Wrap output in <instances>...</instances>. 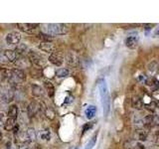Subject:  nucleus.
Here are the masks:
<instances>
[{
  "label": "nucleus",
  "mask_w": 159,
  "mask_h": 149,
  "mask_svg": "<svg viewBox=\"0 0 159 149\" xmlns=\"http://www.w3.org/2000/svg\"><path fill=\"white\" fill-rule=\"evenodd\" d=\"M98 89H99V96L102 98V104L104 115H107L111 108V99H109V93L107 88V84L106 79H102L98 84Z\"/></svg>",
  "instance_id": "obj_1"
},
{
  "label": "nucleus",
  "mask_w": 159,
  "mask_h": 149,
  "mask_svg": "<svg viewBox=\"0 0 159 149\" xmlns=\"http://www.w3.org/2000/svg\"><path fill=\"white\" fill-rule=\"evenodd\" d=\"M42 27L43 33L51 37L57 35H66L69 32V28L65 24H43Z\"/></svg>",
  "instance_id": "obj_2"
},
{
  "label": "nucleus",
  "mask_w": 159,
  "mask_h": 149,
  "mask_svg": "<svg viewBox=\"0 0 159 149\" xmlns=\"http://www.w3.org/2000/svg\"><path fill=\"white\" fill-rule=\"evenodd\" d=\"M25 79H26V74H25L23 70L15 68V69H11V77L8 79V82L11 88H13L18 86L21 82L25 81Z\"/></svg>",
  "instance_id": "obj_3"
},
{
  "label": "nucleus",
  "mask_w": 159,
  "mask_h": 149,
  "mask_svg": "<svg viewBox=\"0 0 159 149\" xmlns=\"http://www.w3.org/2000/svg\"><path fill=\"white\" fill-rule=\"evenodd\" d=\"M28 59L30 60L32 65H34L37 68H44L46 66L47 60L45 59L41 54H39L35 51H29L28 52Z\"/></svg>",
  "instance_id": "obj_4"
},
{
  "label": "nucleus",
  "mask_w": 159,
  "mask_h": 149,
  "mask_svg": "<svg viewBox=\"0 0 159 149\" xmlns=\"http://www.w3.org/2000/svg\"><path fill=\"white\" fill-rule=\"evenodd\" d=\"M41 109H46V107H43L42 106V103H39L37 102H30V104L27 106V113H28V115L29 116H35V115H37V113L41 111Z\"/></svg>",
  "instance_id": "obj_5"
},
{
  "label": "nucleus",
  "mask_w": 159,
  "mask_h": 149,
  "mask_svg": "<svg viewBox=\"0 0 159 149\" xmlns=\"http://www.w3.org/2000/svg\"><path fill=\"white\" fill-rule=\"evenodd\" d=\"M5 40H6L7 45H10V46L11 45H18L20 43V40H21V34L16 31L10 32L7 34Z\"/></svg>",
  "instance_id": "obj_6"
},
{
  "label": "nucleus",
  "mask_w": 159,
  "mask_h": 149,
  "mask_svg": "<svg viewBox=\"0 0 159 149\" xmlns=\"http://www.w3.org/2000/svg\"><path fill=\"white\" fill-rule=\"evenodd\" d=\"M48 61L51 64L55 65V66L61 67L63 65V63H64V58L62 57V55H60L59 53H55L54 52L49 56Z\"/></svg>",
  "instance_id": "obj_7"
},
{
  "label": "nucleus",
  "mask_w": 159,
  "mask_h": 149,
  "mask_svg": "<svg viewBox=\"0 0 159 149\" xmlns=\"http://www.w3.org/2000/svg\"><path fill=\"white\" fill-rule=\"evenodd\" d=\"M1 97L4 102H10L14 98V88H5L3 93H1Z\"/></svg>",
  "instance_id": "obj_8"
},
{
  "label": "nucleus",
  "mask_w": 159,
  "mask_h": 149,
  "mask_svg": "<svg viewBox=\"0 0 159 149\" xmlns=\"http://www.w3.org/2000/svg\"><path fill=\"white\" fill-rule=\"evenodd\" d=\"M16 66L18 67V69L20 70H23V69H27L30 67V64H31V62H30V60L26 57L24 56H19L18 59L16 60V62L14 63Z\"/></svg>",
  "instance_id": "obj_9"
},
{
  "label": "nucleus",
  "mask_w": 159,
  "mask_h": 149,
  "mask_svg": "<svg viewBox=\"0 0 159 149\" xmlns=\"http://www.w3.org/2000/svg\"><path fill=\"white\" fill-rule=\"evenodd\" d=\"M18 28L21 30L23 32H31L32 30H35L38 26L39 24H35V23H18L17 24Z\"/></svg>",
  "instance_id": "obj_10"
},
{
  "label": "nucleus",
  "mask_w": 159,
  "mask_h": 149,
  "mask_svg": "<svg viewBox=\"0 0 159 149\" xmlns=\"http://www.w3.org/2000/svg\"><path fill=\"white\" fill-rule=\"evenodd\" d=\"M131 106H132L133 108L137 109V111H141V109L144 107L143 99L140 97H138V96L133 97L132 99H131Z\"/></svg>",
  "instance_id": "obj_11"
},
{
  "label": "nucleus",
  "mask_w": 159,
  "mask_h": 149,
  "mask_svg": "<svg viewBox=\"0 0 159 149\" xmlns=\"http://www.w3.org/2000/svg\"><path fill=\"white\" fill-rule=\"evenodd\" d=\"M3 56L6 58V60H7L8 62H11V63L16 62V60L19 57L18 55H17V53L15 52L14 50H5Z\"/></svg>",
  "instance_id": "obj_12"
},
{
  "label": "nucleus",
  "mask_w": 159,
  "mask_h": 149,
  "mask_svg": "<svg viewBox=\"0 0 159 149\" xmlns=\"http://www.w3.org/2000/svg\"><path fill=\"white\" fill-rule=\"evenodd\" d=\"M39 49L43 52L52 54V53H54L55 46H54V44L51 42H41V44L39 45Z\"/></svg>",
  "instance_id": "obj_13"
},
{
  "label": "nucleus",
  "mask_w": 159,
  "mask_h": 149,
  "mask_svg": "<svg viewBox=\"0 0 159 149\" xmlns=\"http://www.w3.org/2000/svg\"><path fill=\"white\" fill-rule=\"evenodd\" d=\"M138 45L137 36H129L125 39V46L129 49H135Z\"/></svg>",
  "instance_id": "obj_14"
},
{
  "label": "nucleus",
  "mask_w": 159,
  "mask_h": 149,
  "mask_svg": "<svg viewBox=\"0 0 159 149\" xmlns=\"http://www.w3.org/2000/svg\"><path fill=\"white\" fill-rule=\"evenodd\" d=\"M7 115H8V118H12V119H15V120H16V118L18 116V106L16 104H11V106H9L8 111H7Z\"/></svg>",
  "instance_id": "obj_15"
},
{
  "label": "nucleus",
  "mask_w": 159,
  "mask_h": 149,
  "mask_svg": "<svg viewBox=\"0 0 159 149\" xmlns=\"http://www.w3.org/2000/svg\"><path fill=\"white\" fill-rule=\"evenodd\" d=\"M44 87H45V88H46L48 96L50 97H52L54 96V93H55V87H54L53 83L51 81H49V79H45V81H44Z\"/></svg>",
  "instance_id": "obj_16"
},
{
  "label": "nucleus",
  "mask_w": 159,
  "mask_h": 149,
  "mask_svg": "<svg viewBox=\"0 0 159 149\" xmlns=\"http://www.w3.org/2000/svg\"><path fill=\"white\" fill-rule=\"evenodd\" d=\"M26 137H27L28 143L34 142L37 139V132L35 131V129L33 127H30L26 130Z\"/></svg>",
  "instance_id": "obj_17"
},
{
  "label": "nucleus",
  "mask_w": 159,
  "mask_h": 149,
  "mask_svg": "<svg viewBox=\"0 0 159 149\" xmlns=\"http://www.w3.org/2000/svg\"><path fill=\"white\" fill-rule=\"evenodd\" d=\"M16 120L15 119H12V118H7L6 120H5V123H4V129L6 131H13V129L15 127V125H16Z\"/></svg>",
  "instance_id": "obj_18"
},
{
  "label": "nucleus",
  "mask_w": 159,
  "mask_h": 149,
  "mask_svg": "<svg viewBox=\"0 0 159 149\" xmlns=\"http://www.w3.org/2000/svg\"><path fill=\"white\" fill-rule=\"evenodd\" d=\"M97 113V107L94 106H89L86 111H84V114H86V117L88 119H92Z\"/></svg>",
  "instance_id": "obj_19"
},
{
  "label": "nucleus",
  "mask_w": 159,
  "mask_h": 149,
  "mask_svg": "<svg viewBox=\"0 0 159 149\" xmlns=\"http://www.w3.org/2000/svg\"><path fill=\"white\" fill-rule=\"evenodd\" d=\"M32 94L35 97H41L44 94V89L38 84H32Z\"/></svg>",
  "instance_id": "obj_20"
},
{
  "label": "nucleus",
  "mask_w": 159,
  "mask_h": 149,
  "mask_svg": "<svg viewBox=\"0 0 159 149\" xmlns=\"http://www.w3.org/2000/svg\"><path fill=\"white\" fill-rule=\"evenodd\" d=\"M67 62L71 65V66L76 67L79 65V59L74 53H70V54H68V56H67Z\"/></svg>",
  "instance_id": "obj_21"
},
{
  "label": "nucleus",
  "mask_w": 159,
  "mask_h": 149,
  "mask_svg": "<svg viewBox=\"0 0 159 149\" xmlns=\"http://www.w3.org/2000/svg\"><path fill=\"white\" fill-rule=\"evenodd\" d=\"M135 137L137 138V140L139 141H145L147 139V136H148V132L143 130V129H139V130H136L135 131Z\"/></svg>",
  "instance_id": "obj_22"
},
{
  "label": "nucleus",
  "mask_w": 159,
  "mask_h": 149,
  "mask_svg": "<svg viewBox=\"0 0 159 149\" xmlns=\"http://www.w3.org/2000/svg\"><path fill=\"white\" fill-rule=\"evenodd\" d=\"M69 74H70V71L67 68H60L56 71V76L58 78H61V79L68 77Z\"/></svg>",
  "instance_id": "obj_23"
},
{
  "label": "nucleus",
  "mask_w": 159,
  "mask_h": 149,
  "mask_svg": "<svg viewBox=\"0 0 159 149\" xmlns=\"http://www.w3.org/2000/svg\"><path fill=\"white\" fill-rule=\"evenodd\" d=\"M0 76L3 79H9L11 77V70L8 68H1L0 69Z\"/></svg>",
  "instance_id": "obj_24"
},
{
  "label": "nucleus",
  "mask_w": 159,
  "mask_h": 149,
  "mask_svg": "<svg viewBox=\"0 0 159 149\" xmlns=\"http://www.w3.org/2000/svg\"><path fill=\"white\" fill-rule=\"evenodd\" d=\"M27 46L25 45L24 43H21V44H18V46L16 47V49L14 50L15 52L17 53L18 56H23V54L25 52H27Z\"/></svg>",
  "instance_id": "obj_25"
},
{
  "label": "nucleus",
  "mask_w": 159,
  "mask_h": 149,
  "mask_svg": "<svg viewBox=\"0 0 159 149\" xmlns=\"http://www.w3.org/2000/svg\"><path fill=\"white\" fill-rule=\"evenodd\" d=\"M153 118H154V115L153 114H148L145 117L143 118V124L147 127H150L154 124V121H153Z\"/></svg>",
  "instance_id": "obj_26"
},
{
  "label": "nucleus",
  "mask_w": 159,
  "mask_h": 149,
  "mask_svg": "<svg viewBox=\"0 0 159 149\" xmlns=\"http://www.w3.org/2000/svg\"><path fill=\"white\" fill-rule=\"evenodd\" d=\"M148 71L151 74H155L159 72V65L156 62H152L148 65Z\"/></svg>",
  "instance_id": "obj_27"
},
{
  "label": "nucleus",
  "mask_w": 159,
  "mask_h": 149,
  "mask_svg": "<svg viewBox=\"0 0 159 149\" xmlns=\"http://www.w3.org/2000/svg\"><path fill=\"white\" fill-rule=\"evenodd\" d=\"M39 136L43 140H49L51 138V132L49 131V129H43V130L40 131Z\"/></svg>",
  "instance_id": "obj_28"
},
{
  "label": "nucleus",
  "mask_w": 159,
  "mask_h": 149,
  "mask_svg": "<svg viewBox=\"0 0 159 149\" xmlns=\"http://www.w3.org/2000/svg\"><path fill=\"white\" fill-rule=\"evenodd\" d=\"M44 112H45V115H46L49 119H53L55 117V111L51 107H46V109L44 111Z\"/></svg>",
  "instance_id": "obj_29"
},
{
  "label": "nucleus",
  "mask_w": 159,
  "mask_h": 149,
  "mask_svg": "<svg viewBox=\"0 0 159 149\" xmlns=\"http://www.w3.org/2000/svg\"><path fill=\"white\" fill-rule=\"evenodd\" d=\"M144 106H145L148 111H155L156 108H157V104L154 102H150L149 103H146L144 104Z\"/></svg>",
  "instance_id": "obj_30"
},
{
  "label": "nucleus",
  "mask_w": 159,
  "mask_h": 149,
  "mask_svg": "<svg viewBox=\"0 0 159 149\" xmlns=\"http://www.w3.org/2000/svg\"><path fill=\"white\" fill-rule=\"evenodd\" d=\"M96 141H97V135H94L91 140L89 141V143L87 144V146H86V148L84 149H92L93 147V145L96 144Z\"/></svg>",
  "instance_id": "obj_31"
},
{
  "label": "nucleus",
  "mask_w": 159,
  "mask_h": 149,
  "mask_svg": "<svg viewBox=\"0 0 159 149\" xmlns=\"http://www.w3.org/2000/svg\"><path fill=\"white\" fill-rule=\"evenodd\" d=\"M93 122H88V123L84 124V128H83V133L87 132V131L89 130V129H91V128L93 127Z\"/></svg>",
  "instance_id": "obj_32"
},
{
  "label": "nucleus",
  "mask_w": 159,
  "mask_h": 149,
  "mask_svg": "<svg viewBox=\"0 0 159 149\" xmlns=\"http://www.w3.org/2000/svg\"><path fill=\"white\" fill-rule=\"evenodd\" d=\"M6 149H18L17 146L15 145V144L11 141H9L7 144H6Z\"/></svg>",
  "instance_id": "obj_33"
},
{
  "label": "nucleus",
  "mask_w": 159,
  "mask_h": 149,
  "mask_svg": "<svg viewBox=\"0 0 159 149\" xmlns=\"http://www.w3.org/2000/svg\"><path fill=\"white\" fill-rule=\"evenodd\" d=\"M4 123H5V115H4V113L0 112V127L3 126Z\"/></svg>",
  "instance_id": "obj_34"
},
{
  "label": "nucleus",
  "mask_w": 159,
  "mask_h": 149,
  "mask_svg": "<svg viewBox=\"0 0 159 149\" xmlns=\"http://www.w3.org/2000/svg\"><path fill=\"white\" fill-rule=\"evenodd\" d=\"M133 149H145V146H144L142 143L137 142V143H135V146L133 147Z\"/></svg>",
  "instance_id": "obj_35"
},
{
  "label": "nucleus",
  "mask_w": 159,
  "mask_h": 149,
  "mask_svg": "<svg viewBox=\"0 0 159 149\" xmlns=\"http://www.w3.org/2000/svg\"><path fill=\"white\" fill-rule=\"evenodd\" d=\"M154 142L156 145H159V131H156L155 135H154Z\"/></svg>",
  "instance_id": "obj_36"
},
{
  "label": "nucleus",
  "mask_w": 159,
  "mask_h": 149,
  "mask_svg": "<svg viewBox=\"0 0 159 149\" xmlns=\"http://www.w3.org/2000/svg\"><path fill=\"white\" fill-rule=\"evenodd\" d=\"M152 89H153V91H157V89H159V81H157V79L152 86Z\"/></svg>",
  "instance_id": "obj_37"
},
{
  "label": "nucleus",
  "mask_w": 159,
  "mask_h": 149,
  "mask_svg": "<svg viewBox=\"0 0 159 149\" xmlns=\"http://www.w3.org/2000/svg\"><path fill=\"white\" fill-rule=\"evenodd\" d=\"M7 62L6 58H5L4 56H2V55H0V65H5Z\"/></svg>",
  "instance_id": "obj_38"
},
{
  "label": "nucleus",
  "mask_w": 159,
  "mask_h": 149,
  "mask_svg": "<svg viewBox=\"0 0 159 149\" xmlns=\"http://www.w3.org/2000/svg\"><path fill=\"white\" fill-rule=\"evenodd\" d=\"M153 121H154V124H156V125H159V114H158V115H154Z\"/></svg>",
  "instance_id": "obj_39"
},
{
  "label": "nucleus",
  "mask_w": 159,
  "mask_h": 149,
  "mask_svg": "<svg viewBox=\"0 0 159 149\" xmlns=\"http://www.w3.org/2000/svg\"><path fill=\"white\" fill-rule=\"evenodd\" d=\"M4 89H5V88L2 86V84H0V94H1L2 93H3V91H4Z\"/></svg>",
  "instance_id": "obj_40"
},
{
  "label": "nucleus",
  "mask_w": 159,
  "mask_h": 149,
  "mask_svg": "<svg viewBox=\"0 0 159 149\" xmlns=\"http://www.w3.org/2000/svg\"><path fill=\"white\" fill-rule=\"evenodd\" d=\"M33 149H41V147H40V145H36Z\"/></svg>",
  "instance_id": "obj_41"
},
{
  "label": "nucleus",
  "mask_w": 159,
  "mask_h": 149,
  "mask_svg": "<svg viewBox=\"0 0 159 149\" xmlns=\"http://www.w3.org/2000/svg\"><path fill=\"white\" fill-rule=\"evenodd\" d=\"M155 35H157V36H159V28L155 31Z\"/></svg>",
  "instance_id": "obj_42"
},
{
  "label": "nucleus",
  "mask_w": 159,
  "mask_h": 149,
  "mask_svg": "<svg viewBox=\"0 0 159 149\" xmlns=\"http://www.w3.org/2000/svg\"><path fill=\"white\" fill-rule=\"evenodd\" d=\"M2 139V133H1V131H0V140Z\"/></svg>",
  "instance_id": "obj_43"
},
{
  "label": "nucleus",
  "mask_w": 159,
  "mask_h": 149,
  "mask_svg": "<svg viewBox=\"0 0 159 149\" xmlns=\"http://www.w3.org/2000/svg\"><path fill=\"white\" fill-rule=\"evenodd\" d=\"M1 51H2V47H1V44H0V53H1Z\"/></svg>",
  "instance_id": "obj_44"
},
{
  "label": "nucleus",
  "mask_w": 159,
  "mask_h": 149,
  "mask_svg": "<svg viewBox=\"0 0 159 149\" xmlns=\"http://www.w3.org/2000/svg\"><path fill=\"white\" fill-rule=\"evenodd\" d=\"M23 149H28V148H27V147H24Z\"/></svg>",
  "instance_id": "obj_45"
}]
</instances>
